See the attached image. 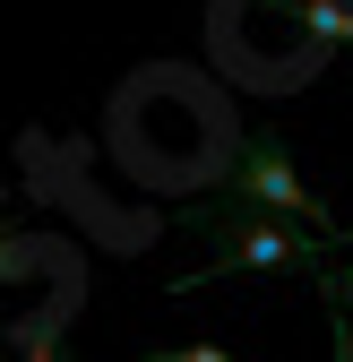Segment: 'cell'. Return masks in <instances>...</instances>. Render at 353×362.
I'll return each instance as SVG.
<instances>
[{
	"label": "cell",
	"mask_w": 353,
	"mask_h": 362,
	"mask_svg": "<svg viewBox=\"0 0 353 362\" xmlns=\"http://www.w3.org/2000/svg\"><path fill=\"white\" fill-rule=\"evenodd\" d=\"M172 224L215 233V259L190 267V276H172V293H190V285H207V276H285V267H319V259H328V233H311V224L293 233V216L241 207V199H225V207H181Z\"/></svg>",
	"instance_id": "cell-1"
},
{
	"label": "cell",
	"mask_w": 353,
	"mask_h": 362,
	"mask_svg": "<svg viewBox=\"0 0 353 362\" xmlns=\"http://www.w3.org/2000/svg\"><path fill=\"white\" fill-rule=\"evenodd\" d=\"M225 199H241V207H276V216H293V224H311V233H336L328 199H319L311 181L293 173V147L276 139V129L241 139V156H233V181H225Z\"/></svg>",
	"instance_id": "cell-2"
},
{
	"label": "cell",
	"mask_w": 353,
	"mask_h": 362,
	"mask_svg": "<svg viewBox=\"0 0 353 362\" xmlns=\"http://www.w3.org/2000/svg\"><path fill=\"white\" fill-rule=\"evenodd\" d=\"M301 26L319 43H353V0H301Z\"/></svg>",
	"instance_id": "cell-3"
},
{
	"label": "cell",
	"mask_w": 353,
	"mask_h": 362,
	"mask_svg": "<svg viewBox=\"0 0 353 362\" xmlns=\"http://www.w3.org/2000/svg\"><path fill=\"white\" fill-rule=\"evenodd\" d=\"M319 293H328L336 310H353V267H328V259H319Z\"/></svg>",
	"instance_id": "cell-4"
},
{
	"label": "cell",
	"mask_w": 353,
	"mask_h": 362,
	"mask_svg": "<svg viewBox=\"0 0 353 362\" xmlns=\"http://www.w3.org/2000/svg\"><path fill=\"white\" fill-rule=\"evenodd\" d=\"M18 267H26V242L9 233V224H0V285H9V276H18Z\"/></svg>",
	"instance_id": "cell-5"
}]
</instances>
